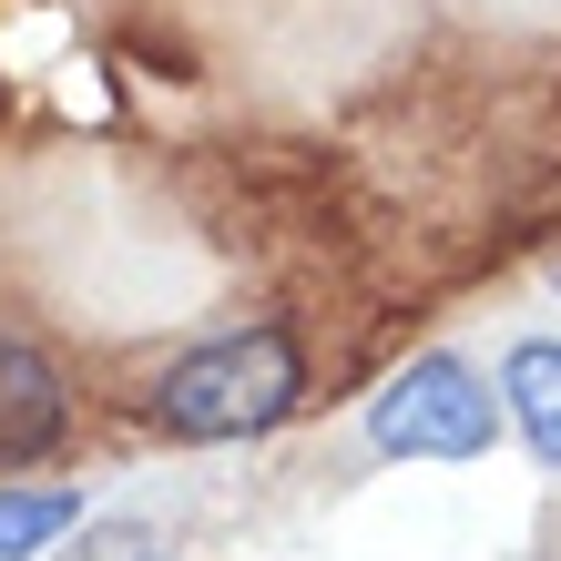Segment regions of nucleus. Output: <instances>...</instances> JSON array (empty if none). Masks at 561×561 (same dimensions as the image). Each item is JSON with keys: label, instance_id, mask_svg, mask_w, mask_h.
<instances>
[{"label": "nucleus", "instance_id": "nucleus-1", "mask_svg": "<svg viewBox=\"0 0 561 561\" xmlns=\"http://www.w3.org/2000/svg\"><path fill=\"white\" fill-rule=\"evenodd\" d=\"M307 399V347H296V327L255 317V327H225V337L184 347L174 368L153 378V428L184 449H225V439H266L276 419H296Z\"/></svg>", "mask_w": 561, "mask_h": 561}, {"label": "nucleus", "instance_id": "nucleus-2", "mask_svg": "<svg viewBox=\"0 0 561 561\" xmlns=\"http://www.w3.org/2000/svg\"><path fill=\"white\" fill-rule=\"evenodd\" d=\"M501 439V399L470 357H409L399 378L368 399V449L378 459H480Z\"/></svg>", "mask_w": 561, "mask_h": 561}, {"label": "nucleus", "instance_id": "nucleus-3", "mask_svg": "<svg viewBox=\"0 0 561 561\" xmlns=\"http://www.w3.org/2000/svg\"><path fill=\"white\" fill-rule=\"evenodd\" d=\"M61 439H72V368L31 327H0V470L51 459Z\"/></svg>", "mask_w": 561, "mask_h": 561}, {"label": "nucleus", "instance_id": "nucleus-4", "mask_svg": "<svg viewBox=\"0 0 561 561\" xmlns=\"http://www.w3.org/2000/svg\"><path fill=\"white\" fill-rule=\"evenodd\" d=\"M501 419L531 439L541 470H561V337H520L501 357Z\"/></svg>", "mask_w": 561, "mask_h": 561}, {"label": "nucleus", "instance_id": "nucleus-5", "mask_svg": "<svg viewBox=\"0 0 561 561\" xmlns=\"http://www.w3.org/2000/svg\"><path fill=\"white\" fill-rule=\"evenodd\" d=\"M82 520V490H11L0 480V561H42Z\"/></svg>", "mask_w": 561, "mask_h": 561}, {"label": "nucleus", "instance_id": "nucleus-6", "mask_svg": "<svg viewBox=\"0 0 561 561\" xmlns=\"http://www.w3.org/2000/svg\"><path fill=\"white\" fill-rule=\"evenodd\" d=\"M72 561H174V551H163V531H153V520H82Z\"/></svg>", "mask_w": 561, "mask_h": 561}]
</instances>
